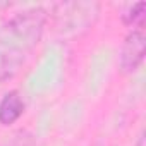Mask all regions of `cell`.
<instances>
[{
	"label": "cell",
	"instance_id": "6da1fadb",
	"mask_svg": "<svg viewBox=\"0 0 146 146\" xmlns=\"http://www.w3.org/2000/svg\"><path fill=\"white\" fill-rule=\"evenodd\" d=\"M46 23V9L29 7L0 26V84L11 81L26 65L41 41Z\"/></svg>",
	"mask_w": 146,
	"mask_h": 146
},
{
	"label": "cell",
	"instance_id": "7a4b0ae2",
	"mask_svg": "<svg viewBox=\"0 0 146 146\" xmlns=\"http://www.w3.org/2000/svg\"><path fill=\"white\" fill-rule=\"evenodd\" d=\"M100 5L93 2H76V4H58L55 7V28L62 35H79L90 29L98 17Z\"/></svg>",
	"mask_w": 146,
	"mask_h": 146
},
{
	"label": "cell",
	"instance_id": "3957f363",
	"mask_svg": "<svg viewBox=\"0 0 146 146\" xmlns=\"http://www.w3.org/2000/svg\"><path fill=\"white\" fill-rule=\"evenodd\" d=\"M146 53V35L144 28L131 29L120 46L119 69L124 76H131L141 67Z\"/></svg>",
	"mask_w": 146,
	"mask_h": 146
},
{
	"label": "cell",
	"instance_id": "277c9868",
	"mask_svg": "<svg viewBox=\"0 0 146 146\" xmlns=\"http://www.w3.org/2000/svg\"><path fill=\"white\" fill-rule=\"evenodd\" d=\"M24 108H26L24 100L17 90L5 93L2 96V100H0V124L5 127L16 124L23 117Z\"/></svg>",
	"mask_w": 146,
	"mask_h": 146
},
{
	"label": "cell",
	"instance_id": "5b68a950",
	"mask_svg": "<svg viewBox=\"0 0 146 146\" xmlns=\"http://www.w3.org/2000/svg\"><path fill=\"white\" fill-rule=\"evenodd\" d=\"M144 14H146V2L132 4V5L122 14V23H124L127 28H131V29L144 28Z\"/></svg>",
	"mask_w": 146,
	"mask_h": 146
},
{
	"label": "cell",
	"instance_id": "8992f818",
	"mask_svg": "<svg viewBox=\"0 0 146 146\" xmlns=\"http://www.w3.org/2000/svg\"><path fill=\"white\" fill-rule=\"evenodd\" d=\"M0 146H36V139L29 131H17L11 137L0 143Z\"/></svg>",
	"mask_w": 146,
	"mask_h": 146
},
{
	"label": "cell",
	"instance_id": "52a82bcc",
	"mask_svg": "<svg viewBox=\"0 0 146 146\" xmlns=\"http://www.w3.org/2000/svg\"><path fill=\"white\" fill-rule=\"evenodd\" d=\"M134 146H146V144H144V134H143V132L139 134V137H137V141H136Z\"/></svg>",
	"mask_w": 146,
	"mask_h": 146
}]
</instances>
